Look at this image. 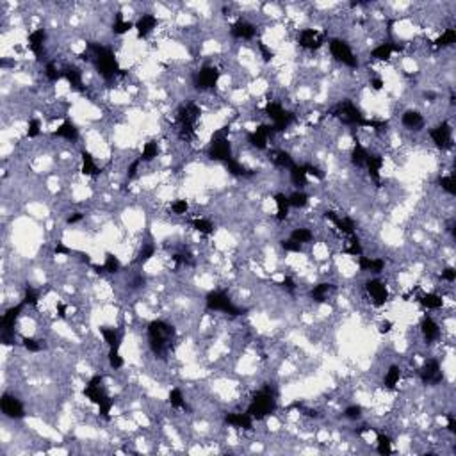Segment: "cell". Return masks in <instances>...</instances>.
Segmentation results:
<instances>
[{"mask_svg": "<svg viewBox=\"0 0 456 456\" xmlns=\"http://www.w3.org/2000/svg\"><path fill=\"white\" fill-rule=\"evenodd\" d=\"M148 339L150 346L155 353H164L170 347V342L173 339V328L164 321H153L148 326Z\"/></svg>", "mask_w": 456, "mask_h": 456, "instance_id": "1", "label": "cell"}, {"mask_svg": "<svg viewBox=\"0 0 456 456\" xmlns=\"http://www.w3.org/2000/svg\"><path fill=\"white\" fill-rule=\"evenodd\" d=\"M275 406H276V399H275V394H273V390L264 389V390H259V392L255 394V398L251 399L248 414L251 415L253 419H262L266 415H271V412L275 410Z\"/></svg>", "mask_w": 456, "mask_h": 456, "instance_id": "2", "label": "cell"}, {"mask_svg": "<svg viewBox=\"0 0 456 456\" xmlns=\"http://www.w3.org/2000/svg\"><path fill=\"white\" fill-rule=\"evenodd\" d=\"M84 392H86V396H88L95 404H98L100 414L104 415V417H109V412H111V408H113V399L105 392L100 376H95V378L86 385V390H84Z\"/></svg>", "mask_w": 456, "mask_h": 456, "instance_id": "3", "label": "cell"}, {"mask_svg": "<svg viewBox=\"0 0 456 456\" xmlns=\"http://www.w3.org/2000/svg\"><path fill=\"white\" fill-rule=\"evenodd\" d=\"M328 47H330V54H332L339 62H342V64H346V66H349V68L358 66L357 56H355V52L351 50V47H349L344 39H341V38H333L332 41L328 43Z\"/></svg>", "mask_w": 456, "mask_h": 456, "instance_id": "4", "label": "cell"}, {"mask_svg": "<svg viewBox=\"0 0 456 456\" xmlns=\"http://www.w3.org/2000/svg\"><path fill=\"white\" fill-rule=\"evenodd\" d=\"M95 59H96V66H98L102 77L105 78H113L116 73H118V62H116V57L111 52L109 48L104 47H95Z\"/></svg>", "mask_w": 456, "mask_h": 456, "instance_id": "5", "label": "cell"}, {"mask_svg": "<svg viewBox=\"0 0 456 456\" xmlns=\"http://www.w3.org/2000/svg\"><path fill=\"white\" fill-rule=\"evenodd\" d=\"M209 153H210L212 159L223 161L225 164H227L228 161H232V148H230V143H228V137L225 130H219V132L214 134L210 148H209Z\"/></svg>", "mask_w": 456, "mask_h": 456, "instance_id": "6", "label": "cell"}, {"mask_svg": "<svg viewBox=\"0 0 456 456\" xmlns=\"http://www.w3.org/2000/svg\"><path fill=\"white\" fill-rule=\"evenodd\" d=\"M207 308L214 312H223V314H237V306L233 305L230 296L223 290H214L207 296Z\"/></svg>", "mask_w": 456, "mask_h": 456, "instance_id": "7", "label": "cell"}, {"mask_svg": "<svg viewBox=\"0 0 456 456\" xmlns=\"http://www.w3.org/2000/svg\"><path fill=\"white\" fill-rule=\"evenodd\" d=\"M0 408H2V414L9 419H21L25 415V408L18 398L11 394H4L0 399Z\"/></svg>", "mask_w": 456, "mask_h": 456, "instance_id": "8", "label": "cell"}, {"mask_svg": "<svg viewBox=\"0 0 456 456\" xmlns=\"http://www.w3.org/2000/svg\"><path fill=\"white\" fill-rule=\"evenodd\" d=\"M420 378H422V381H424V383H430V385L440 383L442 378H444L440 362H438V360H435V358H430V360L426 362L424 367H422V371H420Z\"/></svg>", "mask_w": 456, "mask_h": 456, "instance_id": "9", "label": "cell"}, {"mask_svg": "<svg viewBox=\"0 0 456 456\" xmlns=\"http://www.w3.org/2000/svg\"><path fill=\"white\" fill-rule=\"evenodd\" d=\"M430 137L438 148H447V146H451L453 129L447 123H442V125H438V127H435V129L430 130Z\"/></svg>", "mask_w": 456, "mask_h": 456, "instance_id": "10", "label": "cell"}, {"mask_svg": "<svg viewBox=\"0 0 456 456\" xmlns=\"http://www.w3.org/2000/svg\"><path fill=\"white\" fill-rule=\"evenodd\" d=\"M323 39H324V36L319 34L316 29H303L300 32V45L308 50H317L323 45Z\"/></svg>", "mask_w": 456, "mask_h": 456, "instance_id": "11", "label": "cell"}, {"mask_svg": "<svg viewBox=\"0 0 456 456\" xmlns=\"http://www.w3.org/2000/svg\"><path fill=\"white\" fill-rule=\"evenodd\" d=\"M230 32H232V36L237 38V39L249 41V39H253V38H255V34H257V29H255V25H253V23H249V21L239 20L237 23H233V25H232Z\"/></svg>", "mask_w": 456, "mask_h": 456, "instance_id": "12", "label": "cell"}, {"mask_svg": "<svg viewBox=\"0 0 456 456\" xmlns=\"http://www.w3.org/2000/svg\"><path fill=\"white\" fill-rule=\"evenodd\" d=\"M219 72L212 66H205L198 73V88L200 89H212L218 84Z\"/></svg>", "mask_w": 456, "mask_h": 456, "instance_id": "13", "label": "cell"}, {"mask_svg": "<svg viewBox=\"0 0 456 456\" xmlns=\"http://www.w3.org/2000/svg\"><path fill=\"white\" fill-rule=\"evenodd\" d=\"M367 292L371 296V300L374 301V305H383L387 298H389V292H387V287H385L383 282L380 280H371L367 282Z\"/></svg>", "mask_w": 456, "mask_h": 456, "instance_id": "14", "label": "cell"}, {"mask_svg": "<svg viewBox=\"0 0 456 456\" xmlns=\"http://www.w3.org/2000/svg\"><path fill=\"white\" fill-rule=\"evenodd\" d=\"M227 424L233 426V428H243V430H249L253 426V417L246 412V414H228L225 417Z\"/></svg>", "mask_w": 456, "mask_h": 456, "instance_id": "15", "label": "cell"}, {"mask_svg": "<svg viewBox=\"0 0 456 456\" xmlns=\"http://www.w3.org/2000/svg\"><path fill=\"white\" fill-rule=\"evenodd\" d=\"M157 23H159V21H157V18L153 15H143L139 20H137V23H135V29H137L141 38H146L148 34L153 32Z\"/></svg>", "mask_w": 456, "mask_h": 456, "instance_id": "16", "label": "cell"}, {"mask_svg": "<svg viewBox=\"0 0 456 456\" xmlns=\"http://www.w3.org/2000/svg\"><path fill=\"white\" fill-rule=\"evenodd\" d=\"M394 52H399V45H394V43H381V45H378V47L371 52V56H373V59H376V61H387V59L392 57Z\"/></svg>", "mask_w": 456, "mask_h": 456, "instance_id": "17", "label": "cell"}, {"mask_svg": "<svg viewBox=\"0 0 456 456\" xmlns=\"http://www.w3.org/2000/svg\"><path fill=\"white\" fill-rule=\"evenodd\" d=\"M45 39H47V34H45V29H38V31H32L29 34V48L36 56H41L43 52V45H45Z\"/></svg>", "mask_w": 456, "mask_h": 456, "instance_id": "18", "label": "cell"}, {"mask_svg": "<svg viewBox=\"0 0 456 456\" xmlns=\"http://www.w3.org/2000/svg\"><path fill=\"white\" fill-rule=\"evenodd\" d=\"M420 328H422V333H424L426 341H437V339L440 337V326L437 324V321L433 319V317H424V321H422V324H420Z\"/></svg>", "mask_w": 456, "mask_h": 456, "instance_id": "19", "label": "cell"}, {"mask_svg": "<svg viewBox=\"0 0 456 456\" xmlns=\"http://www.w3.org/2000/svg\"><path fill=\"white\" fill-rule=\"evenodd\" d=\"M358 267L362 271H371V273H381L385 267V262L381 259H371V257H358Z\"/></svg>", "mask_w": 456, "mask_h": 456, "instance_id": "20", "label": "cell"}, {"mask_svg": "<svg viewBox=\"0 0 456 456\" xmlns=\"http://www.w3.org/2000/svg\"><path fill=\"white\" fill-rule=\"evenodd\" d=\"M401 121H403V125L406 127V129H412V130H417L424 125L422 114L417 113V111H406V113L403 114Z\"/></svg>", "mask_w": 456, "mask_h": 456, "instance_id": "21", "label": "cell"}, {"mask_svg": "<svg viewBox=\"0 0 456 456\" xmlns=\"http://www.w3.org/2000/svg\"><path fill=\"white\" fill-rule=\"evenodd\" d=\"M56 135L57 137H62V139H66V141H75L78 137V130L75 129V125H73L72 121H64V123L57 129Z\"/></svg>", "mask_w": 456, "mask_h": 456, "instance_id": "22", "label": "cell"}, {"mask_svg": "<svg viewBox=\"0 0 456 456\" xmlns=\"http://www.w3.org/2000/svg\"><path fill=\"white\" fill-rule=\"evenodd\" d=\"M100 332H102V335H104V341L109 344L111 349H118L121 337H119V332L116 330V328L104 326V328H100Z\"/></svg>", "mask_w": 456, "mask_h": 456, "instance_id": "23", "label": "cell"}, {"mask_svg": "<svg viewBox=\"0 0 456 456\" xmlns=\"http://www.w3.org/2000/svg\"><path fill=\"white\" fill-rule=\"evenodd\" d=\"M290 239H292L294 243L303 246V244L310 243L312 239H314V233H312V230H308V228H294V230L290 232Z\"/></svg>", "mask_w": 456, "mask_h": 456, "instance_id": "24", "label": "cell"}, {"mask_svg": "<svg viewBox=\"0 0 456 456\" xmlns=\"http://www.w3.org/2000/svg\"><path fill=\"white\" fill-rule=\"evenodd\" d=\"M275 202H276V207H278V219L280 221H284L287 216H289V196H285V194H282V192H278L275 196Z\"/></svg>", "mask_w": 456, "mask_h": 456, "instance_id": "25", "label": "cell"}, {"mask_svg": "<svg viewBox=\"0 0 456 456\" xmlns=\"http://www.w3.org/2000/svg\"><path fill=\"white\" fill-rule=\"evenodd\" d=\"M399 378H401V369H399L398 365L389 367V371L385 373V380H383L385 387H387V389H394L396 385L399 383Z\"/></svg>", "mask_w": 456, "mask_h": 456, "instance_id": "26", "label": "cell"}, {"mask_svg": "<svg viewBox=\"0 0 456 456\" xmlns=\"http://www.w3.org/2000/svg\"><path fill=\"white\" fill-rule=\"evenodd\" d=\"M306 203H308V196H306L305 191H294L289 196V205H290V207L303 209V207H306Z\"/></svg>", "mask_w": 456, "mask_h": 456, "instance_id": "27", "label": "cell"}, {"mask_svg": "<svg viewBox=\"0 0 456 456\" xmlns=\"http://www.w3.org/2000/svg\"><path fill=\"white\" fill-rule=\"evenodd\" d=\"M420 303H422V306L428 308V310H437V308L442 306V298L438 294H426V296H422Z\"/></svg>", "mask_w": 456, "mask_h": 456, "instance_id": "28", "label": "cell"}, {"mask_svg": "<svg viewBox=\"0 0 456 456\" xmlns=\"http://www.w3.org/2000/svg\"><path fill=\"white\" fill-rule=\"evenodd\" d=\"M455 39H456L455 29H446V31L442 32V36L437 39V47H442V48L451 47L453 43H455Z\"/></svg>", "mask_w": 456, "mask_h": 456, "instance_id": "29", "label": "cell"}, {"mask_svg": "<svg viewBox=\"0 0 456 456\" xmlns=\"http://www.w3.org/2000/svg\"><path fill=\"white\" fill-rule=\"evenodd\" d=\"M157 153H159V145L152 141V143H146V145H145V148H143V153H141L139 159L143 162H148V161H152V159H155Z\"/></svg>", "mask_w": 456, "mask_h": 456, "instance_id": "30", "label": "cell"}, {"mask_svg": "<svg viewBox=\"0 0 456 456\" xmlns=\"http://www.w3.org/2000/svg\"><path fill=\"white\" fill-rule=\"evenodd\" d=\"M330 290H332V285L330 284H319L312 289V298L316 301H324Z\"/></svg>", "mask_w": 456, "mask_h": 456, "instance_id": "31", "label": "cell"}, {"mask_svg": "<svg viewBox=\"0 0 456 456\" xmlns=\"http://www.w3.org/2000/svg\"><path fill=\"white\" fill-rule=\"evenodd\" d=\"M82 162H84V173L86 175H96L98 173V166L95 164V161H93V157L89 155L88 152H84L82 153Z\"/></svg>", "mask_w": 456, "mask_h": 456, "instance_id": "32", "label": "cell"}, {"mask_svg": "<svg viewBox=\"0 0 456 456\" xmlns=\"http://www.w3.org/2000/svg\"><path fill=\"white\" fill-rule=\"evenodd\" d=\"M192 225H194V228H196L198 232H200V233H205V235H209V233H212V232H214V225L210 223L209 219H203V218L194 219V221H192Z\"/></svg>", "mask_w": 456, "mask_h": 456, "instance_id": "33", "label": "cell"}, {"mask_svg": "<svg viewBox=\"0 0 456 456\" xmlns=\"http://www.w3.org/2000/svg\"><path fill=\"white\" fill-rule=\"evenodd\" d=\"M170 403L175 408H184L186 406V399H184V396H182V392L178 389H173L170 392Z\"/></svg>", "mask_w": 456, "mask_h": 456, "instance_id": "34", "label": "cell"}, {"mask_svg": "<svg viewBox=\"0 0 456 456\" xmlns=\"http://www.w3.org/2000/svg\"><path fill=\"white\" fill-rule=\"evenodd\" d=\"M378 453H380V455H390V453H392L389 437L378 435Z\"/></svg>", "mask_w": 456, "mask_h": 456, "instance_id": "35", "label": "cell"}, {"mask_svg": "<svg viewBox=\"0 0 456 456\" xmlns=\"http://www.w3.org/2000/svg\"><path fill=\"white\" fill-rule=\"evenodd\" d=\"M130 29H132V23H130V21L121 20V18H118V20L114 21V25H113L114 34H125V32H129Z\"/></svg>", "mask_w": 456, "mask_h": 456, "instance_id": "36", "label": "cell"}, {"mask_svg": "<svg viewBox=\"0 0 456 456\" xmlns=\"http://www.w3.org/2000/svg\"><path fill=\"white\" fill-rule=\"evenodd\" d=\"M344 415H346L347 419L351 420H357L362 417V406H358V404H351V406H347L346 410H344Z\"/></svg>", "mask_w": 456, "mask_h": 456, "instance_id": "37", "label": "cell"}, {"mask_svg": "<svg viewBox=\"0 0 456 456\" xmlns=\"http://www.w3.org/2000/svg\"><path fill=\"white\" fill-rule=\"evenodd\" d=\"M45 75H47L48 80H52V82H56V80H59L61 78V73H59V68L54 64V62H48L47 68H45Z\"/></svg>", "mask_w": 456, "mask_h": 456, "instance_id": "38", "label": "cell"}, {"mask_svg": "<svg viewBox=\"0 0 456 456\" xmlns=\"http://www.w3.org/2000/svg\"><path fill=\"white\" fill-rule=\"evenodd\" d=\"M119 269V260L114 257V255H107L105 257V264H104V271H109V273H116Z\"/></svg>", "mask_w": 456, "mask_h": 456, "instance_id": "39", "label": "cell"}, {"mask_svg": "<svg viewBox=\"0 0 456 456\" xmlns=\"http://www.w3.org/2000/svg\"><path fill=\"white\" fill-rule=\"evenodd\" d=\"M109 365L113 369H119L123 365V358L118 353V349H111L109 351Z\"/></svg>", "mask_w": 456, "mask_h": 456, "instance_id": "40", "label": "cell"}, {"mask_svg": "<svg viewBox=\"0 0 456 456\" xmlns=\"http://www.w3.org/2000/svg\"><path fill=\"white\" fill-rule=\"evenodd\" d=\"M440 186L444 191H447L449 194H455V178L451 175L449 176H442L440 178Z\"/></svg>", "mask_w": 456, "mask_h": 456, "instance_id": "41", "label": "cell"}, {"mask_svg": "<svg viewBox=\"0 0 456 456\" xmlns=\"http://www.w3.org/2000/svg\"><path fill=\"white\" fill-rule=\"evenodd\" d=\"M187 209H189V205H187L186 200H178V202H175L173 205H171V210L176 214V216H182V214L187 212Z\"/></svg>", "mask_w": 456, "mask_h": 456, "instance_id": "42", "label": "cell"}, {"mask_svg": "<svg viewBox=\"0 0 456 456\" xmlns=\"http://www.w3.org/2000/svg\"><path fill=\"white\" fill-rule=\"evenodd\" d=\"M153 253H155V246H152V244L145 246V248L141 249V253H139V262H143V264H145L146 260L153 257Z\"/></svg>", "mask_w": 456, "mask_h": 456, "instance_id": "43", "label": "cell"}, {"mask_svg": "<svg viewBox=\"0 0 456 456\" xmlns=\"http://www.w3.org/2000/svg\"><path fill=\"white\" fill-rule=\"evenodd\" d=\"M39 129H41V121H39V119H31V121H29V129H27L29 137H36V135L39 134Z\"/></svg>", "mask_w": 456, "mask_h": 456, "instance_id": "44", "label": "cell"}, {"mask_svg": "<svg viewBox=\"0 0 456 456\" xmlns=\"http://www.w3.org/2000/svg\"><path fill=\"white\" fill-rule=\"evenodd\" d=\"M38 300H39V294H38L34 289H31V287H29V289H27V292H25V300H23V303H25V305H36Z\"/></svg>", "mask_w": 456, "mask_h": 456, "instance_id": "45", "label": "cell"}, {"mask_svg": "<svg viewBox=\"0 0 456 456\" xmlns=\"http://www.w3.org/2000/svg\"><path fill=\"white\" fill-rule=\"evenodd\" d=\"M23 346L29 349V351H41L43 349V344L39 341H34V339H27L25 342H23Z\"/></svg>", "mask_w": 456, "mask_h": 456, "instance_id": "46", "label": "cell"}, {"mask_svg": "<svg viewBox=\"0 0 456 456\" xmlns=\"http://www.w3.org/2000/svg\"><path fill=\"white\" fill-rule=\"evenodd\" d=\"M282 246H284L285 251H301V244L294 243L292 239H287V241H284V243H282Z\"/></svg>", "mask_w": 456, "mask_h": 456, "instance_id": "47", "label": "cell"}, {"mask_svg": "<svg viewBox=\"0 0 456 456\" xmlns=\"http://www.w3.org/2000/svg\"><path fill=\"white\" fill-rule=\"evenodd\" d=\"M442 278L447 280L449 284H453V282L456 280V271L453 269V267H446V269L442 271Z\"/></svg>", "mask_w": 456, "mask_h": 456, "instance_id": "48", "label": "cell"}, {"mask_svg": "<svg viewBox=\"0 0 456 456\" xmlns=\"http://www.w3.org/2000/svg\"><path fill=\"white\" fill-rule=\"evenodd\" d=\"M371 86H373L374 89H381V88H383V80H381V78H378V77L371 78Z\"/></svg>", "mask_w": 456, "mask_h": 456, "instance_id": "49", "label": "cell"}, {"mask_svg": "<svg viewBox=\"0 0 456 456\" xmlns=\"http://www.w3.org/2000/svg\"><path fill=\"white\" fill-rule=\"evenodd\" d=\"M390 326H392V323H390V321L381 323V328H380V332H381V333H389V332H390Z\"/></svg>", "mask_w": 456, "mask_h": 456, "instance_id": "50", "label": "cell"}, {"mask_svg": "<svg viewBox=\"0 0 456 456\" xmlns=\"http://www.w3.org/2000/svg\"><path fill=\"white\" fill-rule=\"evenodd\" d=\"M80 219H82V214H75V216H70V218H68V223H77Z\"/></svg>", "mask_w": 456, "mask_h": 456, "instance_id": "51", "label": "cell"}]
</instances>
